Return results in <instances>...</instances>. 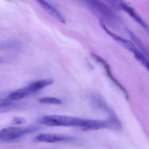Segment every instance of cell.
<instances>
[{"label":"cell","mask_w":149,"mask_h":149,"mask_svg":"<svg viewBox=\"0 0 149 149\" xmlns=\"http://www.w3.org/2000/svg\"><path fill=\"white\" fill-rule=\"evenodd\" d=\"M31 92L28 87L18 89L9 95L8 99L10 100H19L24 98Z\"/></svg>","instance_id":"30bf717a"},{"label":"cell","mask_w":149,"mask_h":149,"mask_svg":"<svg viewBox=\"0 0 149 149\" xmlns=\"http://www.w3.org/2000/svg\"><path fill=\"white\" fill-rule=\"evenodd\" d=\"M35 1L45 10L46 12L56 21H58L61 23H65L66 21L62 14L46 0Z\"/></svg>","instance_id":"ba28073f"},{"label":"cell","mask_w":149,"mask_h":149,"mask_svg":"<svg viewBox=\"0 0 149 149\" xmlns=\"http://www.w3.org/2000/svg\"><path fill=\"white\" fill-rule=\"evenodd\" d=\"M36 127H10L3 129L0 131V140L4 142L12 141L22 138L24 136L34 133L38 129Z\"/></svg>","instance_id":"3957f363"},{"label":"cell","mask_w":149,"mask_h":149,"mask_svg":"<svg viewBox=\"0 0 149 149\" xmlns=\"http://www.w3.org/2000/svg\"><path fill=\"white\" fill-rule=\"evenodd\" d=\"M54 82V79L52 78L41 80L33 82L29 85L28 87L31 93L36 92L48 86L52 85Z\"/></svg>","instance_id":"9c48e42d"},{"label":"cell","mask_w":149,"mask_h":149,"mask_svg":"<svg viewBox=\"0 0 149 149\" xmlns=\"http://www.w3.org/2000/svg\"><path fill=\"white\" fill-rule=\"evenodd\" d=\"M3 61V59L2 58H0V63H2Z\"/></svg>","instance_id":"e0dca14e"},{"label":"cell","mask_w":149,"mask_h":149,"mask_svg":"<svg viewBox=\"0 0 149 149\" xmlns=\"http://www.w3.org/2000/svg\"><path fill=\"white\" fill-rule=\"evenodd\" d=\"M13 122L15 124H24L27 122V120L24 118L20 117H15L13 119Z\"/></svg>","instance_id":"2e32d148"},{"label":"cell","mask_w":149,"mask_h":149,"mask_svg":"<svg viewBox=\"0 0 149 149\" xmlns=\"http://www.w3.org/2000/svg\"><path fill=\"white\" fill-rule=\"evenodd\" d=\"M14 106L11 100L9 99L0 100V113L7 112L10 110Z\"/></svg>","instance_id":"7c38bea8"},{"label":"cell","mask_w":149,"mask_h":149,"mask_svg":"<svg viewBox=\"0 0 149 149\" xmlns=\"http://www.w3.org/2000/svg\"><path fill=\"white\" fill-rule=\"evenodd\" d=\"M88 9L106 24L115 29L123 27L121 18L108 6L100 0H81Z\"/></svg>","instance_id":"6da1fadb"},{"label":"cell","mask_w":149,"mask_h":149,"mask_svg":"<svg viewBox=\"0 0 149 149\" xmlns=\"http://www.w3.org/2000/svg\"><path fill=\"white\" fill-rule=\"evenodd\" d=\"M121 10L127 14L136 22L149 35V25L137 13L134 8L125 2L122 6Z\"/></svg>","instance_id":"52a82bcc"},{"label":"cell","mask_w":149,"mask_h":149,"mask_svg":"<svg viewBox=\"0 0 149 149\" xmlns=\"http://www.w3.org/2000/svg\"><path fill=\"white\" fill-rule=\"evenodd\" d=\"M90 120L65 115H49L41 118L40 122L51 127H78L86 131Z\"/></svg>","instance_id":"7a4b0ae2"},{"label":"cell","mask_w":149,"mask_h":149,"mask_svg":"<svg viewBox=\"0 0 149 149\" xmlns=\"http://www.w3.org/2000/svg\"><path fill=\"white\" fill-rule=\"evenodd\" d=\"M91 56L95 61H96L97 63H100L104 67L105 71L107 72L106 73L107 74L108 77L112 80V82L115 84V85L121 91V92H122L126 99L127 100H128L129 99V94L128 92L127 91V89L114 77L113 75L112 72H111L110 66L108 64L107 62L105 59H103L102 57L95 53L92 52L91 53Z\"/></svg>","instance_id":"277c9868"},{"label":"cell","mask_w":149,"mask_h":149,"mask_svg":"<svg viewBox=\"0 0 149 149\" xmlns=\"http://www.w3.org/2000/svg\"><path fill=\"white\" fill-rule=\"evenodd\" d=\"M35 140L40 142L53 143L59 142H73L78 141L77 138L72 136H66L53 134H41L35 137Z\"/></svg>","instance_id":"5b68a950"},{"label":"cell","mask_w":149,"mask_h":149,"mask_svg":"<svg viewBox=\"0 0 149 149\" xmlns=\"http://www.w3.org/2000/svg\"><path fill=\"white\" fill-rule=\"evenodd\" d=\"M39 102L44 104H52V105H61L62 101L57 98L53 97H44L39 99Z\"/></svg>","instance_id":"4fadbf2b"},{"label":"cell","mask_w":149,"mask_h":149,"mask_svg":"<svg viewBox=\"0 0 149 149\" xmlns=\"http://www.w3.org/2000/svg\"><path fill=\"white\" fill-rule=\"evenodd\" d=\"M101 26L105 32L113 38L115 41L119 43L121 45H122L124 48L129 50L131 52H133L136 50H137V47L136 46V45L130 40L125 39L109 29L106 24L101 20H100Z\"/></svg>","instance_id":"8992f818"},{"label":"cell","mask_w":149,"mask_h":149,"mask_svg":"<svg viewBox=\"0 0 149 149\" xmlns=\"http://www.w3.org/2000/svg\"><path fill=\"white\" fill-rule=\"evenodd\" d=\"M134 55L136 59H137L139 62L142 64L144 67L147 68L149 72V60L146 58V57L138 50H136L133 52Z\"/></svg>","instance_id":"8fae6325"},{"label":"cell","mask_w":149,"mask_h":149,"mask_svg":"<svg viewBox=\"0 0 149 149\" xmlns=\"http://www.w3.org/2000/svg\"><path fill=\"white\" fill-rule=\"evenodd\" d=\"M19 44L17 42L9 41L3 43L0 45V49L8 50V49H14L15 47H18Z\"/></svg>","instance_id":"9a60e30c"},{"label":"cell","mask_w":149,"mask_h":149,"mask_svg":"<svg viewBox=\"0 0 149 149\" xmlns=\"http://www.w3.org/2000/svg\"><path fill=\"white\" fill-rule=\"evenodd\" d=\"M109 4L116 9L121 10L123 4L126 2L125 0H105Z\"/></svg>","instance_id":"5bb4252c"}]
</instances>
